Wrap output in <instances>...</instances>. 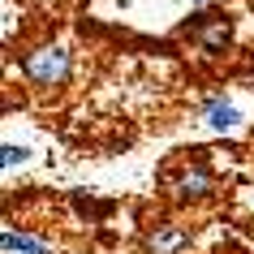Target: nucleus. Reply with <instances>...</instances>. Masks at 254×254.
<instances>
[{
	"instance_id": "obj_6",
	"label": "nucleus",
	"mask_w": 254,
	"mask_h": 254,
	"mask_svg": "<svg viewBox=\"0 0 254 254\" xmlns=\"http://www.w3.org/2000/svg\"><path fill=\"white\" fill-rule=\"evenodd\" d=\"M0 241H4V250H9V254H52V246H48V241H43V237H35V233H13V228H4V237H0Z\"/></svg>"
},
{
	"instance_id": "obj_1",
	"label": "nucleus",
	"mask_w": 254,
	"mask_h": 254,
	"mask_svg": "<svg viewBox=\"0 0 254 254\" xmlns=\"http://www.w3.org/2000/svg\"><path fill=\"white\" fill-rule=\"evenodd\" d=\"M69 69H73V52H69L65 43H43V48L26 52V61H22V73H26L35 86H43V91L65 86Z\"/></svg>"
},
{
	"instance_id": "obj_2",
	"label": "nucleus",
	"mask_w": 254,
	"mask_h": 254,
	"mask_svg": "<svg viewBox=\"0 0 254 254\" xmlns=\"http://www.w3.org/2000/svg\"><path fill=\"white\" fill-rule=\"evenodd\" d=\"M190 39L198 43L202 52H224L228 48V39H233V22H228L224 13H207V22H194L190 26Z\"/></svg>"
},
{
	"instance_id": "obj_7",
	"label": "nucleus",
	"mask_w": 254,
	"mask_h": 254,
	"mask_svg": "<svg viewBox=\"0 0 254 254\" xmlns=\"http://www.w3.org/2000/svg\"><path fill=\"white\" fill-rule=\"evenodd\" d=\"M26 155H30L26 147H13V142H4V151H0V168L9 173L13 164H26Z\"/></svg>"
},
{
	"instance_id": "obj_5",
	"label": "nucleus",
	"mask_w": 254,
	"mask_h": 254,
	"mask_svg": "<svg viewBox=\"0 0 254 254\" xmlns=\"http://www.w3.org/2000/svg\"><path fill=\"white\" fill-rule=\"evenodd\" d=\"M202 117H207V125H211V129H237L241 112H237L233 104H228V99H207Z\"/></svg>"
},
{
	"instance_id": "obj_8",
	"label": "nucleus",
	"mask_w": 254,
	"mask_h": 254,
	"mask_svg": "<svg viewBox=\"0 0 254 254\" xmlns=\"http://www.w3.org/2000/svg\"><path fill=\"white\" fill-rule=\"evenodd\" d=\"M198 4H207V0H198Z\"/></svg>"
},
{
	"instance_id": "obj_3",
	"label": "nucleus",
	"mask_w": 254,
	"mask_h": 254,
	"mask_svg": "<svg viewBox=\"0 0 254 254\" xmlns=\"http://www.w3.org/2000/svg\"><path fill=\"white\" fill-rule=\"evenodd\" d=\"M215 190V177H211V168H207V164H190L186 173L177 177L173 181V194L181 202H194V198H207V194H211Z\"/></svg>"
},
{
	"instance_id": "obj_4",
	"label": "nucleus",
	"mask_w": 254,
	"mask_h": 254,
	"mask_svg": "<svg viewBox=\"0 0 254 254\" xmlns=\"http://www.w3.org/2000/svg\"><path fill=\"white\" fill-rule=\"evenodd\" d=\"M186 246H190V233L177 228V224H160L147 237V254H181Z\"/></svg>"
}]
</instances>
